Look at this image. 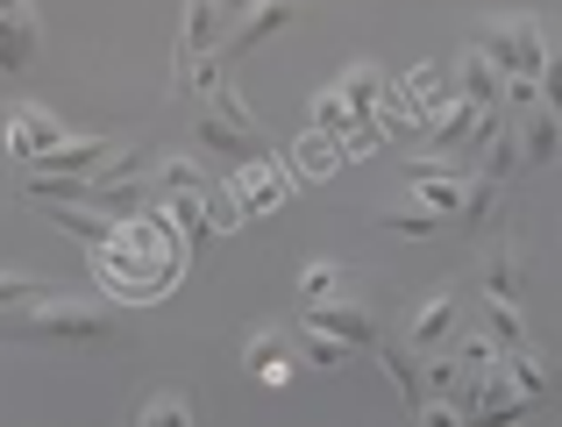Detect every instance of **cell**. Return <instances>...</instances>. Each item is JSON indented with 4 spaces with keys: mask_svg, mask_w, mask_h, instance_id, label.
I'll list each match as a JSON object with an SVG mask.
<instances>
[{
    "mask_svg": "<svg viewBox=\"0 0 562 427\" xmlns=\"http://www.w3.org/2000/svg\"><path fill=\"white\" fill-rule=\"evenodd\" d=\"M492 207H498V179H470V200H463V228H484V221H492Z\"/></svg>",
    "mask_w": 562,
    "mask_h": 427,
    "instance_id": "obj_29",
    "label": "cell"
},
{
    "mask_svg": "<svg viewBox=\"0 0 562 427\" xmlns=\"http://www.w3.org/2000/svg\"><path fill=\"white\" fill-rule=\"evenodd\" d=\"M228 193L243 200V214H271V207H285V193H292V179L271 165V157H249L243 171L228 179Z\"/></svg>",
    "mask_w": 562,
    "mask_h": 427,
    "instance_id": "obj_8",
    "label": "cell"
},
{
    "mask_svg": "<svg viewBox=\"0 0 562 427\" xmlns=\"http://www.w3.org/2000/svg\"><path fill=\"white\" fill-rule=\"evenodd\" d=\"M300 22V0H257V8L243 14V22L228 29V43H221V65H235L243 50H257V43H271L278 29H292Z\"/></svg>",
    "mask_w": 562,
    "mask_h": 427,
    "instance_id": "obj_5",
    "label": "cell"
},
{
    "mask_svg": "<svg viewBox=\"0 0 562 427\" xmlns=\"http://www.w3.org/2000/svg\"><path fill=\"white\" fill-rule=\"evenodd\" d=\"M206 214H214V235H228V228H243V200L228 193V186H206Z\"/></svg>",
    "mask_w": 562,
    "mask_h": 427,
    "instance_id": "obj_31",
    "label": "cell"
},
{
    "mask_svg": "<svg viewBox=\"0 0 562 427\" xmlns=\"http://www.w3.org/2000/svg\"><path fill=\"white\" fill-rule=\"evenodd\" d=\"M456 93L477 100V108H506V71H498L492 57L477 50V43H470V57L456 65Z\"/></svg>",
    "mask_w": 562,
    "mask_h": 427,
    "instance_id": "obj_10",
    "label": "cell"
},
{
    "mask_svg": "<svg viewBox=\"0 0 562 427\" xmlns=\"http://www.w3.org/2000/svg\"><path fill=\"white\" fill-rule=\"evenodd\" d=\"M300 292H306V306H328L335 292H342V271H335V263H306V271H300Z\"/></svg>",
    "mask_w": 562,
    "mask_h": 427,
    "instance_id": "obj_27",
    "label": "cell"
},
{
    "mask_svg": "<svg viewBox=\"0 0 562 427\" xmlns=\"http://www.w3.org/2000/svg\"><path fill=\"white\" fill-rule=\"evenodd\" d=\"M243 363H249V378H263V385H285V378H292V363H285V342H278V335H249Z\"/></svg>",
    "mask_w": 562,
    "mask_h": 427,
    "instance_id": "obj_19",
    "label": "cell"
},
{
    "mask_svg": "<svg viewBox=\"0 0 562 427\" xmlns=\"http://www.w3.org/2000/svg\"><path fill=\"white\" fill-rule=\"evenodd\" d=\"M221 8H228V14H249V8H257V0H221Z\"/></svg>",
    "mask_w": 562,
    "mask_h": 427,
    "instance_id": "obj_34",
    "label": "cell"
},
{
    "mask_svg": "<svg viewBox=\"0 0 562 427\" xmlns=\"http://www.w3.org/2000/svg\"><path fill=\"white\" fill-rule=\"evenodd\" d=\"M171 221H179V235H186V249L192 243H206L214 235V214H206V193H171V200H157Z\"/></svg>",
    "mask_w": 562,
    "mask_h": 427,
    "instance_id": "obj_18",
    "label": "cell"
},
{
    "mask_svg": "<svg viewBox=\"0 0 562 427\" xmlns=\"http://www.w3.org/2000/svg\"><path fill=\"white\" fill-rule=\"evenodd\" d=\"M171 193H206V171L192 157H165L157 165V200H171Z\"/></svg>",
    "mask_w": 562,
    "mask_h": 427,
    "instance_id": "obj_22",
    "label": "cell"
},
{
    "mask_svg": "<svg viewBox=\"0 0 562 427\" xmlns=\"http://www.w3.org/2000/svg\"><path fill=\"white\" fill-rule=\"evenodd\" d=\"M192 136L206 143V150H221V157H263V136H257V122H249V108H243V93H235L228 79L206 93V108H200V122H192Z\"/></svg>",
    "mask_w": 562,
    "mask_h": 427,
    "instance_id": "obj_4",
    "label": "cell"
},
{
    "mask_svg": "<svg viewBox=\"0 0 562 427\" xmlns=\"http://www.w3.org/2000/svg\"><path fill=\"white\" fill-rule=\"evenodd\" d=\"M506 378L527 392V400H541V392H549V363H541L535 349H506Z\"/></svg>",
    "mask_w": 562,
    "mask_h": 427,
    "instance_id": "obj_24",
    "label": "cell"
},
{
    "mask_svg": "<svg viewBox=\"0 0 562 427\" xmlns=\"http://www.w3.org/2000/svg\"><path fill=\"white\" fill-rule=\"evenodd\" d=\"M114 314L108 306H79V300H29L14 314H0V342H108Z\"/></svg>",
    "mask_w": 562,
    "mask_h": 427,
    "instance_id": "obj_2",
    "label": "cell"
},
{
    "mask_svg": "<svg viewBox=\"0 0 562 427\" xmlns=\"http://www.w3.org/2000/svg\"><path fill=\"white\" fill-rule=\"evenodd\" d=\"M306 328L335 335V342H349V349H378V321L363 314V306H349V300H328V306H306Z\"/></svg>",
    "mask_w": 562,
    "mask_h": 427,
    "instance_id": "obj_9",
    "label": "cell"
},
{
    "mask_svg": "<svg viewBox=\"0 0 562 427\" xmlns=\"http://www.w3.org/2000/svg\"><path fill=\"white\" fill-rule=\"evenodd\" d=\"M93 271H100V285L122 292V300H165V292L179 285V271H186V235H179V221H171L165 207L128 214L122 228L93 249Z\"/></svg>",
    "mask_w": 562,
    "mask_h": 427,
    "instance_id": "obj_1",
    "label": "cell"
},
{
    "mask_svg": "<svg viewBox=\"0 0 562 427\" xmlns=\"http://www.w3.org/2000/svg\"><path fill=\"white\" fill-rule=\"evenodd\" d=\"M342 157H349V143L321 136V128H306V136L292 143V171H300V179H328V171H342Z\"/></svg>",
    "mask_w": 562,
    "mask_h": 427,
    "instance_id": "obj_13",
    "label": "cell"
},
{
    "mask_svg": "<svg viewBox=\"0 0 562 427\" xmlns=\"http://www.w3.org/2000/svg\"><path fill=\"white\" fill-rule=\"evenodd\" d=\"M143 427H192V406L179 400V392H157V400L143 406Z\"/></svg>",
    "mask_w": 562,
    "mask_h": 427,
    "instance_id": "obj_30",
    "label": "cell"
},
{
    "mask_svg": "<svg viewBox=\"0 0 562 427\" xmlns=\"http://www.w3.org/2000/svg\"><path fill=\"white\" fill-rule=\"evenodd\" d=\"M420 427H470V414H463V400H427Z\"/></svg>",
    "mask_w": 562,
    "mask_h": 427,
    "instance_id": "obj_32",
    "label": "cell"
},
{
    "mask_svg": "<svg viewBox=\"0 0 562 427\" xmlns=\"http://www.w3.org/2000/svg\"><path fill=\"white\" fill-rule=\"evenodd\" d=\"M541 100H549V108H562V57H549V65H541Z\"/></svg>",
    "mask_w": 562,
    "mask_h": 427,
    "instance_id": "obj_33",
    "label": "cell"
},
{
    "mask_svg": "<svg viewBox=\"0 0 562 427\" xmlns=\"http://www.w3.org/2000/svg\"><path fill=\"white\" fill-rule=\"evenodd\" d=\"M484 335L498 349H527V328H520V306L513 300H484Z\"/></svg>",
    "mask_w": 562,
    "mask_h": 427,
    "instance_id": "obj_21",
    "label": "cell"
},
{
    "mask_svg": "<svg viewBox=\"0 0 562 427\" xmlns=\"http://www.w3.org/2000/svg\"><path fill=\"white\" fill-rule=\"evenodd\" d=\"M300 357L314 363V371H335V363L349 357V342H335V335H321V328H300Z\"/></svg>",
    "mask_w": 562,
    "mask_h": 427,
    "instance_id": "obj_26",
    "label": "cell"
},
{
    "mask_svg": "<svg viewBox=\"0 0 562 427\" xmlns=\"http://www.w3.org/2000/svg\"><path fill=\"white\" fill-rule=\"evenodd\" d=\"M477 50L492 57L506 79H541V65H549V29L535 22V14H498V22L477 29Z\"/></svg>",
    "mask_w": 562,
    "mask_h": 427,
    "instance_id": "obj_3",
    "label": "cell"
},
{
    "mask_svg": "<svg viewBox=\"0 0 562 427\" xmlns=\"http://www.w3.org/2000/svg\"><path fill=\"white\" fill-rule=\"evenodd\" d=\"M413 349H441V342H456V292H435V300L413 314V335H406Z\"/></svg>",
    "mask_w": 562,
    "mask_h": 427,
    "instance_id": "obj_14",
    "label": "cell"
},
{
    "mask_svg": "<svg viewBox=\"0 0 562 427\" xmlns=\"http://www.w3.org/2000/svg\"><path fill=\"white\" fill-rule=\"evenodd\" d=\"M378 363L392 371L398 400H406L413 414H420V406H427V378H420V363H413V342H406V349H392V342H384V349H378Z\"/></svg>",
    "mask_w": 562,
    "mask_h": 427,
    "instance_id": "obj_17",
    "label": "cell"
},
{
    "mask_svg": "<svg viewBox=\"0 0 562 427\" xmlns=\"http://www.w3.org/2000/svg\"><path fill=\"white\" fill-rule=\"evenodd\" d=\"M36 50H43V22H36V8L29 0H14L8 14H0V71H29L36 65Z\"/></svg>",
    "mask_w": 562,
    "mask_h": 427,
    "instance_id": "obj_7",
    "label": "cell"
},
{
    "mask_svg": "<svg viewBox=\"0 0 562 427\" xmlns=\"http://www.w3.org/2000/svg\"><path fill=\"white\" fill-rule=\"evenodd\" d=\"M43 278H29V271H0V314H14V306H29V300H43Z\"/></svg>",
    "mask_w": 562,
    "mask_h": 427,
    "instance_id": "obj_28",
    "label": "cell"
},
{
    "mask_svg": "<svg viewBox=\"0 0 562 427\" xmlns=\"http://www.w3.org/2000/svg\"><path fill=\"white\" fill-rule=\"evenodd\" d=\"M221 0H186V22H179V57H214L221 50Z\"/></svg>",
    "mask_w": 562,
    "mask_h": 427,
    "instance_id": "obj_12",
    "label": "cell"
},
{
    "mask_svg": "<svg viewBox=\"0 0 562 427\" xmlns=\"http://www.w3.org/2000/svg\"><path fill=\"white\" fill-rule=\"evenodd\" d=\"M520 292V263H513V249L498 243L492 257H484V300H513Z\"/></svg>",
    "mask_w": 562,
    "mask_h": 427,
    "instance_id": "obj_23",
    "label": "cell"
},
{
    "mask_svg": "<svg viewBox=\"0 0 562 427\" xmlns=\"http://www.w3.org/2000/svg\"><path fill=\"white\" fill-rule=\"evenodd\" d=\"M43 214H50V228L79 235L86 249H100V243H108L114 228H122V221H114V214H100V207H43Z\"/></svg>",
    "mask_w": 562,
    "mask_h": 427,
    "instance_id": "obj_15",
    "label": "cell"
},
{
    "mask_svg": "<svg viewBox=\"0 0 562 427\" xmlns=\"http://www.w3.org/2000/svg\"><path fill=\"white\" fill-rule=\"evenodd\" d=\"M384 235H406V243H420V235H441V214H435V207H392V214H384Z\"/></svg>",
    "mask_w": 562,
    "mask_h": 427,
    "instance_id": "obj_25",
    "label": "cell"
},
{
    "mask_svg": "<svg viewBox=\"0 0 562 427\" xmlns=\"http://www.w3.org/2000/svg\"><path fill=\"white\" fill-rule=\"evenodd\" d=\"M555 150H562V108L535 100V108L520 114V157H527V165H549Z\"/></svg>",
    "mask_w": 562,
    "mask_h": 427,
    "instance_id": "obj_11",
    "label": "cell"
},
{
    "mask_svg": "<svg viewBox=\"0 0 562 427\" xmlns=\"http://www.w3.org/2000/svg\"><path fill=\"white\" fill-rule=\"evenodd\" d=\"M314 128H321V136H342V143H349V128H357V108H349V93H342V86L314 93Z\"/></svg>",
    "mask_w": 562,
    "mask_h": 427,
    "instance_id": "obj_20",
    "label": "cell"
},
{
    "mask_svg": "<svg viewBox=\"0 0 562 427\" xmlns=\"http://www.w3.org/2000/svg\"><path fill=\"white\" fill-rule=\"evenodd\" d=\"M57 143H65V122H57V114H43V108H14L8 114V157L14 165H36V157H50Z\"/></svg>",
    "mask_w": 562,
    "mask_h": 427,
    "instance_id": "obj_6",
    "label": "cell"
},
{
    "mask_svg": "<svg viewBox=\"0 0 562 427\" xmlns=\"http://www.w3.org/2000/svg\"><path fill=\"white\" fill-rule=\"evenodd\" d=\"M335 86L349 93V108H357V122H378V100H384V86H392V79H384L378 65H349V71H342Z\"/></svg>",
    "mask_w": 562,
    "mask_h": 427,
    "instance_id": "obj_16",
    "label": "cell"
}]
</instances>
